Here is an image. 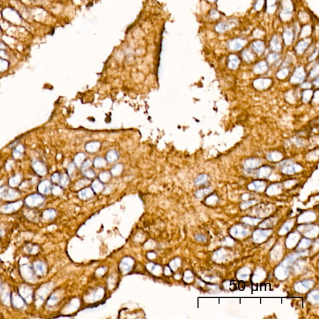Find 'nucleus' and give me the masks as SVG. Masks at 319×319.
<instances>
[{"label":"nucleus","instance_id":"f257e3e1","mask_svg":"<svg viewBox=\"0 0 319 319\" xmlns=\"http://www.w3.org/2000/svg\"><path fill=\"white\" fill-rule=\"evenodd\" d=\"M288 160L280 162L279 165L282 166V172L286 175L292 174L298 172L302 170L301 166L298 164L292 163L291 162H287Z\"/></svg>","mask_w":319,"mask_h":319},{"label":"nucleus","instance_id":"f03ea898","mask_svg":"<svg viewBox=\"0 0 319 319\" xmlns=\"http://www.w3.org/2000/svg\"><path fill=\"white\" fill-rule=\"evenodd\" d=\"M305 77V70L302 67L296 68L294 71L293 75L292 76L290 82L293 84H297L302 83Z\"/></svg>","mask_w":319,"mask_h":319},{"label":"nucleus","instance_id":"7ed1b4c3","mask_svg":"<svg viewBox=\"0 0 319 319\" xmlns=\"http://www.w3.org/2000/svg\"><path fill=\"white\" fill-rule=\"evenodd\" d=\"M32 168L34 172L39 176H44L47 173L46 164L39 160H36L32 163Z\"/></svg>","mask_w":319,"mask_h":319},{"label":"nucleus","instance_id":"20e7f679","mask_svg":"<svg viewBox=\"0 0 319 319\" xmlns=\"http://www.w3.org/2000/svg\"><path fill=\"white\" fill-rule=\"evenodd\" d=\"M43 201H44V198L41 195L35 194H32L28 196V197L26 199L25 202L28 206H31V207H34V206H36L41 204L43 202Z\"/></svg>","mask_w":319,"mask_h":319},{"label":"nucleus","instance_id":"39448f33","mask_svg":"<svg viewBox=\"0 0 319 319\" xmlns=\"http://www.w3.org/2000/svg\"><path fill=\"white\" fill-rule=\"evenodd\" d=\"M261 164V161L259 158H250L244 161V167L247 170H253L257 168Z\"/></svg>","mask_w":319,"mask_h":319},{"label":"nucleus","instance_id":"423d86ee","mask_svg":"<svg viewBox=\"0 0 319 319\" xmlns=\"http://www.w3.org/2000/svg\"><path fill=\"white\" fill-rule=\"evenodd\" d=\"M271 79H258L253 82V85L256 89L262 90L267 89L271 85Z\"/></svg>","mask_w":319,"mask_h":319},{"label":"nucleus","instance_id":"0eeeda50","mask_svg":"<svg viewBox=\"0 0 319 319\" xmlns=\"http://www.w3.org/2000/svg\"><path fill=\"white\" fill-rule=\"evenodd\" d=\"M22 203L21 201H18L15 203H11L8 204L7 205H5L1 208V211L3 213H11L15 211H16L18 208L21 206Z\"/></svg>","mask_w":319,"mask_h":319},{"label":"nucleus","instance_id":"6e6552de","mask_svg":"<svg viewBox=\"0 0 319 319\" xmlns=\"http://www.w3.org/2000/svg\"><path fill=\"white\" fill-rule=\"evenodd\" d=\"M51 189V183L48 180L41 181L38 186V190L42 194H47L50 192Z\"/></svg>","mask_w":319,"mask_h":319},{"label":"nucleus","instance_id":"1a4fd4ad","mask_svg":"<svg viewBox=\"0 0 319 319\" xmlns=\"http://www.w3.org/2000/svg\"><path fill=\"white\" fill-rule=\"evenodd\" d=\"M19 293L21 296L25 299L27 302H29L31 300V290L28 286H22L19 289Z\"/></svg>","mask_w":319,"mask_h":319},{"label":"nucleus","instance_id":"9d476101","mask_svg":"<svg viewBox=\"0 0 319 319\" xmlns=\"http://www.w3.org/2000/svg\"><path fill=\"white\" fill-rule=\"evenodd\" d=\"M235 22H229V21H226V22H221L219 24H218V26H216V31L219 32V33H222V32H224L230 28H231L232 27H233L235 26Z\"/></svg>","mask_w":319,"mask_h":319},{"label":"nucleus","instance_id":"9b49d317","mask_svg":"<svg viewBox=\"0 0 319 319\" xmlns=\"http://www.w3.org/2000/svg\"><path fill=\"white\" fill-rule=\"evenodd\" d=\"M245 44H246V41H244L243 39H234L230 42L229 47L232 50L238 51L239 50H241Z\"/></svg>","mask_w":319,"mask_h":319},{"label":"nucleus","instance_id":"f8f14e48","mask_svg":"<svg viewBox=\"0 0 319 319\" xmlns=\"http://www.w3.org/2000/svg\"><path fill=\"white\" fill-rule=\"evenodd\" d=\"M101 146V143L99 142H91L85 145V150L89 153H95L99 150Z\"/></svg>","mask_w":319,"mask_h":319},{"label":"nucleus","instance_id":"ddd939ff","mask_svg":"<svg viewBox=\"0 0 319 319\" xmlns=\"http://www.w3.org/2000/svg\"><path fill=\"white\" fill-rule=\"evenodd\" d=\"M283 154H282L280 152H277V151L270 152L266 156V158L269 161L274 162L280 161V160H282V158H283Z\"/></svg>","mask_w":319,"mask_h":319},{"label":"nucleus","instance_id":"4468645a","mask_svg":"<svg viewBox=\"0 0 319 319\" xmlns=\"http://www.w3.org/2000/svg\"><path fill=\"white\" fill-rule=\"evenodd\" d=\"M34 271L39 276H42L45 273L46 267L45 264L41 261H37L34 264Z\"/></svg>","mask_w":319,"mask_h":319},{"label":"nucleus","instance_id":"2eb2a0df","mask_svg":"<svg viewBox=\"0 0 319 319\" xmlns=\"http://www.w3.org/2000/svg\"><path fill=\"white\" fill-rule=\"evenodd\" d=\"M267 69H268V66H267V63L264 62V61H261V62L259 63L258 64H257L254 66V73L259 74H262V73L266 72Z\"/></svg>","mask_w":319,"mask_h":319},{"label":"nucleus","instance_id":"dca6fc26","mask_svg":"<svg viewBox=\"0 0 319 319\" xmlns=\"http://www.w3.org/2000/svg\"><path fill=\"white\" fill-rule=\"evenodd\" d=\"M24 151V148L22 145L19 144L16 146L13 150V152H12L13 158L15 159L21 158L23 156Z\"/></svg>","mask_w":319,"mask_h":319},{"label":"nucleus","instance_id":"f3484780","mask_svg":"<svg viewBox=\"0 0 319 319\" xmlns=\"http://www.w3.org/2000/svg\"><path fill=\"white\" fill-rule=\"evenodd\" d=\"M21 272L22 276L26 278L27 280H31L33 277V273L31 269L27 265L21 267Z\"/></svg>","mask_w":319,"mask_h":319},{"label":"nucleus","instance_id":"a211bd4d","mask_svg":"<svg viewBox=\"0 0 319 319\" xmlns=\"http://www.w3.org/2000/svg\"><path fill=\"white\" fill-rule=\"evenodd\" d=\"M239 64V60L237 56L235 55H231L229 57L228 67L231 69H236Z\"/></svg>","mask_w":319,"mask_h":319},{"label":"nucleus","instance_id":"6ab92c4d","mask_svg":"<svg viewBox=\"0 0 319 319\" xmlns=\"http://www.w3.org/2000/svg\"><path fill=\"white\" fill-rule=\"evenodd\" d=\"M271 172V168L270 166H266L259 168L257 171V176L260 178H266Z\"/></svg>","mask_w":319,"mask_h":319},{"label":"nucleus","instance_id":"aec40b11","mask_svg":"<svg viewBox=\"0 0 319 319\" xmlns=\"http://www.w3.org/2000/svg\"><path fill=\"white\" fill-rule=\"evenodd\" d=\"M118 158V154L115 150H110L109 151L106 155L107 161L109 163H113L117 160Z\"/></svg>","mask_w":319,"mask_h":319},{"label":"nucleus","instance_id":"412c9836","mask_svg":"<svg viewBox=\"0 0 319 319\" xmlns=\"http://www.w3.org/2000/svg\"><path fill=\"white\" fill-rule=\"evenodd\" d=\"M208 180H209V177H208V175H207L206 174H201L196 178L194 183L196 185H203V184L206 183L208 181Z\"/></svg>","mask_w":319,"mask_h":319},{"label":"nucleus","instance_id":"4be33fe9","mask_svg":"<svg viewBox=\"0 0 319 319\" xmlns=\"http://www.w3.org/2000/svg\"><path fill=\"white\" fill-rule=\"evenodd\" d=\"M85 158V155L83 153H77L75 157H74V163L76 166H79L82 165L83 162H84V160Z\"/></svg>","mask_w":319,"mask_h":319},{"label":"nucleus","instance_id":"5701e85b","mask_svg":"<svg viewBox=\"0 0 319 319\" xmlns=\"http://www.w3.org/2000/svg\"><path fill=\"white\" fill-rule=\"evenodd\" d=\"M106 163V161L102 157H97L96 158H95L93 162L94 166L98 168L104 167V166H105Z\"/></svg>","mask_w":319,"mask_h":319},{"label":"nucleus","instance_id":"b1692460","mask_svg":"<svg viewBox=\"0 0 319 319\" xmlns=\"http://www.w3.org/2000/svg\"><path fill=\"white\" fill-rule=\"evenodd\" d=\"M252 46L254 51L259 54H261L264 51V44L261 41H257L254 43Z\"/></svg>","mask_w":319,"mask_h":319},{"label":"nucleus","instance_id":"393cba45","mask_svg":"<svg viewBox=\"0 0 319 319\" xmlns=\"http://www.w3.org/2000/svg\"><path fill=\"white\" fill-rule=\"evenodd\" d=\"M21 180V176L20 175H16L14 177L11 178L9 181V185L12 187L17 186Z\"/></svg>","mask_w":319,"mask_h":319},{"label":"nucleus","instance_id":"a878e982","mask_svg":"<svg viewBox=\"0 0 319 319\" xmlns=\"http://www.w3.org/2000/svg\"><path fill=\"white\" fill-rule=\"evenodd\" d=\"M122 171H123V165L122 164H117L112 168L111 173L114 176H117L120 175Z\"/></svg>","mask_w":319,"mask_h":319},{"label":"nucleus","instance_id":"bb28decb","mask_svg":"<svg viewBox=\"0 0 319 319\" xmlns=\"http://www.w3.org/2000/svg\"><path fill=\"white\" fill-rule=\"evenodd\" d=\"M271 47L274 51H279L280 50L281 45L277 37H275V38H274V39H273L271 42Z\"/></svg>","mask_w":319,"mask_h":319},{"label":"nucleus","instance_id":"cd10ccee","mask_svg":"<svg viewBox=\"0 0 319 319\" xmlns=\"http://www.w3.org/2000/svg\"><path fill=\"white\" fill-rule=\"evenodd\" d=\"M309 43L307 41H301L300 42L296 47V51L298 53L301 54L304 52V51L305 50L306 47H307Z\"/></svg>","mask_w":319,"mask_h":319},{"label":"nucleus","instance_id":"c85d7f7f","mask_svg":"<svg viewBox=\"0 0 319 319\" xmlns=\"http://www.w3.org/2000/svg\"><path fill=\"white\" fill-rule=\"evenodd\" d=\"M312 95V91L311 90H306L302 94V101L304 102H308L311 99Z\"/></svg>","mask_w":319,"mask_h":319},{"label":"nucleus","instance_id":"c756f323","mask_svg":"<svg viewBox=\"0 0 319 319\" xmlns=\"http://www.w3.org/2000/svg\"><path fill=\"white\" fill-rule=\"evenodd\" d=\"M93 193V191L91 188H85L83 190H82L79 193V195L82 196V198H88L89 196H92Z\"/></svg>","mask_w":319,"mask_h":319},{"label":"nucleus","instance_id":"7c9ffc66","mask_svg":"<svg viewBox=\"0 0 319 319\" xmlns=\"http://www.w3.org/2000/svg\"><path fill=\"white\" fill-rule=\"evenodd\" d=\"M92 187L93 190L95 191H100L103 189L102 183L98 180H95L93 182Z\"/></svg>","mask_w":319,"mask_h":319},{"label":"nucleus","instance_id":"2f4dec72","mask_svg":"<svg viewBox=\"0 0 319 319\" xmlns=\"http://www.w3.org/2000/svg\"><path fill=\"white\" fill-rule=\"evenodd\" d=\"M13 304L15 305V306L18 308L21 307L24 304L22 300L18 296H16V295L13 296Z\"/></svg>","mask_w":319,"mask_h":319},{"label":"nucleus","instance_id":"473e14b6","mask_svg":"<svg viewBox=\"0 0 319 319\" xmlns=\"http://www.w3.org/2000/svg\"><path fill=\"white\" fill-rule=\"evenodd\" d=\"M288 72H289V70L285 68V69H282L280 70H279L277 73V77L279 79H285L287 75H288Z\"/></svg>","mask_w":319,"mask_h":319},{"label":"nucleus","instance_id":"72a5a7b5","mask_svg":"<svg viewBox=\"0 0 319 319\" xmlns=\"http://www.w3.org/2000/svg\"><path fill=\"white\" fill-rule=\"evenodd\" d=\"M59 182L60 183V185L63 187L66 186L69 183V176L67 174H63L60 175Z\"/></svg>","mask_w":319,"mask_h":319},{"label":"nucleus","instance_id":"f704fd0d","mask_svg":"<svg viewBox=\"0 0 319 319\" xmlns=\"http://www.w3.org/2000/svg\"><path fill=\"white\" fill-rule=\"evenodd\" d=\"M242 56L244 59L246 60L248 62H251L254 59V56L253 54L249 51H245L242 53Z\"/></svg>","mask_w":319,"mask_h":319},{"label":"nucleus","instance_id":"c9c22d12","mask_svg":"<svg viewBox=\"0 0 319 319\" xmlns=\"http://www.w3.org/2000/svg\"><path fill=\"white\" fill-rule=\"evenodd\" d=\"M254 188L257 190H262L265 187V183L261 181H256L252 183Z\"/></svg>","mask_w":319,"mask_h":319},{"label":"nucleus","instance_id":"e433bc0d","mask_svg":"<svg viewBox=\"0 0 319 319\" xmlns=\"http://www.w3.org/2000/svg\"><path fill=\"white\" fill-rule=\"evenodd\" d=\"M56 216V212L52 210H48L44 212L43 217L46 219H53Z\"/></svg>","mask_w":319,"mask_h":319},{"label":"nucleus","instance_id":"4c0bfd02","mask_svg":"<svg viewBox=\"0 0 319 319\" xmlns=\"http://www.w3.org/2000/svg\"><path fill=\"white\" fill-rule=\"evenodd\" d=\"M8 62L6 60L0 59V72H4L8 68Z\"/></svg>","mask_w":319,"mask_h":319},{"label":"nucleus","instance_id":"58836bf2","mask_svg":"<svg viewBox=\"0 0 319 319\" xmlns=\"http://www.w3.org/2000/svg\"><path fill=\"white\" fill-rule=\"evenodd\" d=\"M110 178V175L108 172H107V171H104V172L101 173L99 175L100 180L102 182H106L108 181Z\"/></svg>","mask_w":319,"mask_h":319},{"label":"nucleus","instance_id":"ea45409f","mask_svg":"<svg viewBox=\"0 0 319 319\" xmlns=\"http://www.w3.org/2000/svg\"><path fill=\"white\" fill-rule=\"evenodd\" d=\"M211 190L210 188H205V189H202V190H200L198 191H196V195L197 197L198 198H201L202 196H203L204 195H206V194H208L209 192H210Z\"/></svg>","mask_w":319,"mask_h":319},{"label":"nucleus","instance_id":"a19ab883","mask_svg":"<svg viewBox=\"0 0 319 319\" xmlns=\"http://www.w3.org/2000/svg\"><path fill=\"white\" fill-rule=\"evenodd\" d=\"M7 290H4L2 293V300L5 304L8 305L9 304V295Z\"/></svg>","mask_w":319,"mask_h":319},{"label":"nucleus","instance_id":"79ce46f5","mask_svg":"<svg viewBox=\"0 0 319 319\" xmlns=\"http://www.w3.org/2000/svg\"><path fill=\"white\" fill-rule=\"evenodd\" d=\"M76 165H75L74 163H70L68 165L67 170V173L69 175H72L74 173V171L76 170Z\"/></svg>","mask_w":319,"mask_h":319},{"label":"nucleus","instance_id":"37998d69","mask_svg":"<svg viewBox=\"0 0 319 319\" xmlns=\"http://www.w3.org/2000/svg\"><path fill=\"white\" fill-rule=\"evenodd\" d=\"M92 165V162L90 160H87L83 162V163L82 164V171H85L87 170V169L89 168V167L91 166Z\"/></svg>","mask_w":319,"mask_h":319},{"label":"nucleus","instance_id":"c03bdc74","mask_svg":"<svg viewBox=\"0 0 319 319\" xmlns=\"http://www.w3.org/2000/svg\"><path fill=\"white\" fill-rule=\"evenodd\" d=\"M84 175L85 177L89 178H92L95 175L94 171L92 170H90V169H87V170L84 171Z\"/></svg>","mask_w":319,"mask_h":319},{"label":"nucleus","instance_id":"a18cd8bd","mask_svg":"<svg viewBox=\"0 0 319 319\" xmlns=\"http://www.w3.org/2000/svg\"><path fill=\"white\" fill-rule=\"evenodd\" d=\"M318 65H316L315 67H314V68L310 71V76L312 77H315L316 76L318 75Z\"/></svg>","mask_w":319,"mask_h":319},{"label":"nucleus","instance_id":"49530a36","mask_svg":"<svg viewBox=\"0 0 319 319\" xmlns=\"http://www.w3.org/2000/svg\"><path fill=\"white\" fill-rule=\"evenodd\" d=\"M60 175L59 173H54L52 177H51V179L53 180V181L55 182V183H57V182H59V180H60Z\"/></svg>","mask_w":319,"mask_h":319},{"label":"nucleus","instance_id":"de8ad7c7","mask_svg":"<svg viewBox=\"0 0 319 319\" xmlns=\"http://www.w3.org/2000/svg\"><path fill=\"white\" fill-rule=\"evenodd\" d=\"M277 58H278V56L277 54H271L269 56L268 60H269V62H271V63H273L274 61H275Z\"/></svg>","mask_w":319,"mask_h":319},{"label":"nucleus","instance_id":"09e8293b","mask_svg":"<svg viewBox=\"0 0 319 319\" xmlns=\"http://www.w3.org/2000/svg\"><path fill=\"white\" fill-rule=\"evenodd\" d=\"M195 239L201 242H204L206 241V237L202 235H197L195 236Z\"/></svg>","mask_w":319,"mask_h":319},{"label":"nucleus","instance_id":"8fccbe9b","mask_svg":"<svg viewBox=\"0 0 319 319\" xmlns=\"http://www.w3.org/2000/svg\"><path fill=\"white\" fill-rule=\"evenodd\" d=\"M245 289V283L242 280L239 282V289L243 290Z\"/></svg>","mask_w":319,"mask_h":319},{"label":"nucleus","instance_id":"3c124183","mask_svg":"<svg viewBox=\"0 0 319 319\" xmlns=\"http://www.w3.org/2000/svg\"><path fill=\"white\" fill-rule=\"evenodd\" d=\"M301 87L302 88H304V89H309L311 87V84L309 82H304L301 85Z\"/></svg>","mask_w":319,"mask_h":319},{"label":"nucleus","instance_id":"603ef678","mask_svg":"<svg viewBox=\"0 0 319 319\" xmlns=\"http://www.w3.org/2000/svg\"><path fill=\"white\" fill-rule=\"evenodd\" d=\"M20 139H16L15 141H14L13 142H12L10 145H9V147L10 148H13V147H15L16 146V145L18 143V142L19 141Z\"/></svg>","mask_w":319,"mask_h":319},{"label":"nucleus","instance_id":"864d4df0","mask_svg":"<svg viewBox=\"0 0 319 319\" xmlns=\"http://www.w3.org/2000/svg\"><path fill=\"white\" fill-rule=\"evenodd\" d=\"M318 91H316L315 93V95H314V101L313 102H314L315 103H318Z\"/></svg>","mask_w":319,"mask_h":319},{"label":"nucleus","instance_id":"5fc2aeb1","mask_svg":"<svg viewBox=\"0 0 319 319\" xmlns=\"http://www.w3.org/2000/svg\"><path fill=\"white\" fill-rule=\"evenodd\" d=\"M302 285L305 287V288H309L310 287V284H309V281H304L302 282Z\"/></svg>","mask_w":319,"mask_h":319},{"label":"nucleus","instance_id":"6e6d98bb","mask_svg":"<svg viewBox=\"0 0 319 319\" xmlns=\"http://www.w3.org/2000/svg\"><path fill=\"white\" fill-rule=\"evenodd\" d=\"M315 84L317 85V86H318V77L316 79V81H315Z\"/></svg>","mask_w":319,"mask_h":319},{"label":"nucleus","instance_id":"4d7b16f0","mask_svg":"<svg viewBox=\"0 0 319 319\" xmlns=\"http://www.w3.org/2000/svg\"><path fill=\"white\" fill-rule=\"evenodd\" d=\"M0 288H1V286H0Z\"/></svg>","mask_w":319,"mask_h":319}]
</instances>
